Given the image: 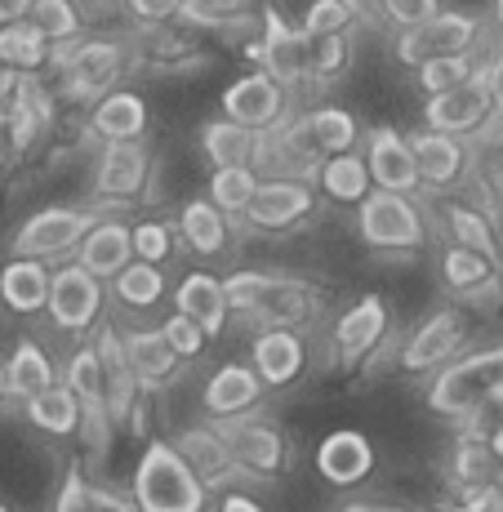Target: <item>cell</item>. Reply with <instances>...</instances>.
<instances>
[{"instance_id":"cell-21","label":"cell","mask_w":503,"mask_h":512,"mask_svg":"<svg viewBox=\"0 0 503 512\" xmlns=\"http://www.w3.org/2000/svg\"><path fill=\"white\" fill-rule=\"evenodd\" d=\"M174 312L192 317L205 334H219L228 326L232 303H228V290H223V281L214 277V272L196 268V272H187L179 281V290H174Z\"/></svg>"},{"instance_id":"cell-58","label":"cell","mask_w":503,"mask_h":512,"mask_svg":"<svg viewBox=\"0 0 503 512\" xmlns=\"http://www.w3.org/2000/svg\"><path fill=\"white\" fill-rule=\"evenodd\" d=\"M490 14H495V23L503 27V0H495V9H490Z\"/></svg>"},{"instance_id":"cell-26","label":"cell","mask_w":503,"mask_h":512,"mask_svg":"<svg viewBox=\"0 0 503 512\" xmlns=\"http://www.w3.org/2000/svg\"><path fill=\"white\" fill-rule=\"evenodd\" d=\"M317 187L325 192V201L334 205H361L370 196V170H366V156L361 152H334L325 156V161L317 165Z\"/></svg>"},{"instance_id":"cell-38","label":"cell","mask_w":503,"mask_h":512,"mask_svg":"<svg viewBox=\"0 0 503 512\" xmlns=\"http://www.w3.org/2000/svg\"><path fill=\"white\" fill-rule=\"evenodd\" d=\"M308 125H312V134H317V147H321L325 156L352 152V147H357V139H361L357 116H352L348 107H339V103L308 107Z\"/></svg>"},{"instance_id":"cell-61","label":"cell","mask_w":503,"mask_h":512,"mask_svg":"<svg viewBox=\"0 0 503 512\" xmlns=\"http://www.w3.org/2000/svg\"><path fill=\"white\" fill-rule=\"evenodd\" d=\"M0 397H5V370H0Z\"/></svg>"},{"instance_id":"cell-7","label":"cell","mask_w":503,"mask_h":512,"mask_svg":"<svg viewBox=\"0 0 503 512\" xmlns=\"http://www.w3.org/2000/svg\"><path fill=\"white\" fill-rule=\"evenodd\" d=\"M250 58L263 63L272 81L285 90L308 81V32L281 14L276 5H259V36L250 41Z\"/></svg>"},{"instance_id":"cell-34","label":"cell","mask_w":503,"mask_h":512,"mask_svg":"<svg viewBox=\"0 0 503 512\" xmlns=\"http://www.w3.org/2000/svg\"><path fill=\"white\" fill-rule=\"evenodd\" d=\"M27 23H32L36 32H41L45 41L58 49V45L81 41V32L90 27V18H85L81 0H32V9H27Z\"/></svg>"},{"instance_id":"cell-20","label":"cell","mask_w":503,"mask_h":512,"mask_svg":"<svg viewBox=\"0 0 503 512\" xmlns=\"http://www.w3.org/2000/svg\"><path fill=\"white\" fill-rule=\"evenodd\" d=\"M223 446H228L232 464L241 472H254V477H276L285 464V441L268 423H236L223 432Z\"/></svg>"},{"instance_id":"cell-18","label":"cell","mask_w":503,"mask_h":512,"mask_svg":"<svg viewBox=\"0 0 503 512\" xmlns=\"http://www.w3.org/2000/svg\"><path fill=\"white\" fill-rule=\"evenodd\" d=\"M303 366H308V343L290 326H268L254 339V374L263 379V388H285L299 379Z\"/></svg>"},{"instance_id":"cell-27","label":"cell","mask_w":503,"mask_h":512,"mask_svg":"<svg viewBox=\"0 0 503 512\" xmlns=\"http://www.w3.org/2000/svg\"><path fill=\"white\" fill-rule=\"evenodd\" d=\"M125 361H130V374L138 388H161L165 379H174L179 370V357L165 343L161 330H134L125 334Z\"/></svg>"},{"instance_id":"cell-32","label":"cell","mask_w":503,"mask_h":512,"mask_svg":"<svg viewBox=\"0 0 503 512\" xmlns=\"http://www.w3.org/2000/svg\"><path fill=\"white\" fill-rule=\"evenodd\" d=\"M27 419H32L41 432H49V437H67V432L81 428L85 406L72 397V388H67V383H49L45 392L27 397Z\"/></svg>"},{"instance_id":"cell-8","label":"cell","mask_w":503,"mask_h":512,"mask_svg":"<svg viewBox=\"0 0 503 512\" xmlns=\"http://www.w3.org/2000/svg\"><path fill=\"white\" fill-rule=\"evenodd\" d=\"M98 219L94 210H76V205H49V210H36L23 228L14 232V254L18 259H63L81 245V236L90 232V223Z\"/></svg>"},{"instance_id":"cell-62","label":"cell","mask_w":503,"mask_h":512,"mask_svg":"<svg viewBox=\"0 0 503 512\" xmlns=\"http://www.w3.org/2000/svg\"><path fill=\"white\" fill-rule=\"evenodd\" d=\"M374 512H406V508H374Z\"/></svg>"},{"instance_id":"cell-19","label":"cell","mask_w":503,"mask_h":512,"mask_svg":"<svg viewBox=\"0 0 503 512\" xmlns=\"http://www.w3.org/2000/svg\"><path fill=\"white\" fill-rule=\"evenodd\" d=\"M317 472L330 486H357L374 472V446L352 428L330 432L317 446Z\"/></svg>"},{"instance_id":"cell-23","label":"cell","mask_w":503,"mask_h":512,"mask_svg":"<svg viewBox=\"0 0 503 512\" xmlns=\"http://www.w3.org/2000/svg\"><path fill=\"white\" fill-rule=\"evenodd\" d=\"M134 259V241H130V228L116 219H94L90 232L81 236L76 245V263L90 268L94 277H116L125 263Z\"/></svg>"},{"instance_id":"cell-47","label":"cell","mask_w":503,"mask_h":512,"mask_svg":"<svg viewBox=\"0 0 503 512\" xmlns=\"http://www.w3.org/2000/svg\"><path fill=\"white\" fill-rule=\"evenodd\" d=\"M161 334H165V343L174 348V357H179V361L201 357L205 339H210V334L196 326L192 317H183V312H170V317H165V326H161Z\"/></svg>"},{"instance_id":"cell-60","label":"cell","mask_w":503,"mask_h":512,"mask_svg":"<svg viewBox=\"0 0 503 512\" xmlns=\"http://www.w3.org/2000/svg\"><path fill=\"white\" fill-rule=\"evenodd\" d=\"M450 512H481V508H472V504H459V508H450Z\"/></svg>"},{"instance_id":"cell-45","label":"cell","mask_w":503,"mask_h":512,"mask_svg":"<svg viewBox=\"0 0 503 512\" xmlns=\"http://www.w3.org/2000/svg\"><path fill=\"white\" fill-rule=\"evenodd\" d=\"M352 23H357V9H352L348 0H308V9H303V18H299V27L308 36L352 32Z\"/></svg>"},{"instance_id":"cell-24","label":"cell","mask_w":503,"mask_h":512,"mask_svg":"<svg viewBox=\"0 0 503 512\" xmlns=\"http://www.w3.org/2000/svg\"><path fill=\"white\" fill-rule=\"evenodd\" d=\"M259 397H263V379L250 366H223L210 374L201 401L214 419H232V415H245Z\"/></svg>"},{"instance_id":"cell-55","label":"cell","mask_w":503,"mask_h":512,"mask_svg":"<svg viewBox=\"0 0 503 512\" xmlns=\"http://www.w3.org/2000/svg\"><path fill=\"white\" fill-rule=\"evenodd\" d=\"M14 85H18V72H14V67H5V63H0V107L9 103V94H14Z\"/></svg>"},{"instance_id":"cell-50","label":"cell","mask_w":503,"mask_h":512,"mask_svg":"<svg viewBox=\"0 0 503 512\" xmlns=\"http://www.w3.org/2000/svg\"><path fill=\"white\" fill-rule=\"evenodd\" d=\"M90 481H85V472L81 468H67V481H63V490H58V504L54 512H90Z\"/></svg>"},{"instance_id":"cell-57","label":"cell","mask_w":503,"mask_h":512,"mask_svg":"<svg viewBox=\"0 0 503 512\" xmlns=\"http://www.w3.org/2000/svg\"><path fill=\"white\" fill-rule=\"evenodd\" d=\"M490 450H495L499 464H503V423H495V432H490Z\"/></svg>"},{"instance_id":"cell-15","label":"cell","mask_w":503,"mask_h":512,"mask_svg":"<svg viewBox=\"0 0 503 512\" xmlns=\"http://www.w3.org/2000/svg\"><path fill=\"white\" fill-rule=\"evenodd\" d=\"M463 339H468V321H463L455 308H450V312H432V317L410 334L406 352H401V370L428 374V370L446 366V361H455L463 352Z\"/></svg>"},{"instance_id":"cell-52","label":"cell","mask_w":503,"mask_h":512,"mask_svg":"<svg viewBox=\"0 0 503 512\" xmlns=\"http://www.w3.org/2000/svg\"><path fill=\"white\" fill-rule=\"evenodd\" d=\"M90 512H138V508H130L125 499H116V495H107V490H94V495H90Z\"/></svg>"},{"instance_id":"cell-16","label":"cell","mask_w":503,"mask_h":512,"mask_svg":"<svg viewBox=\"0 0 503 512\" xmlns=\"http://www.w3.org/2000/svg\"><path fill=\"white\" fill-rule=\"evenodd\" d=\"M366 170H370V183L383 187V192H419V170H414V152H410V139L401 130H370L366 134Z\"/></svg>"},{"instance_id":"cell-22","label":"cell","mask_w":503,"mask_h":512,"mask_svg":"<svg viewBox=\"0 0 503 512\" xmlns=\"http://www.w3.org/2000/svg\"><path fill=\"white\" fill-rule=\"evenodd\" d=\"M383 330H388V308H383L379 294H366V299L352 303L339 317V326H334V348H339L343 361H361L366 352L379 348Z\"/></svg>"},{"instance_id":"cell-1","label":"cell","mask_w":503,"mask_h":512,"mask_svg":"<svg viewBox=\"0 0 503 512\" xmlns=\"http://www.w3.org/2000/svg\"><path fill=\"white\" fill-rule=\"evenodd\" d=\"M134 508L138 512H205V486L183 459L179 446H152L138 455L134 468Z\"/></svg>"},{"instance_id":"cell-35","label":"cell","mask_w":503,"mask_h":512,"mask_svg":"<svg viewBox=\"0 0 503 512\" xmlns=\"http://www.w3.org/2000/svg\"><path fill=\"white\" fill-rule=\"evenodd\" d=\"M49 383H58L54 379V361L45 357V348L41 343H32V339H23L14 348V357H9V366H5V397H36V392H45Z\"/></svg>"},{"instance_id":"cell-44","label":"cell","mask_w":503,"mask_h":512,"mask_svg":"<svg viewBox=\"0 0 503 512\" xmlns=\"http://www.w3.org/2000/svg\"><path fill=\"white\" fill-rule=\"evenodd\" d=\"M254 187H259V174L250 165H223L210 174V201L232 219V214H245V205L254 201Z\"/></svg>"},{"instance_id":"cell-11","label":"cell","mask_w":503,"mask_h":512,"mask_svg":"<svg viewBox=\"0 0 503 512\" xmlns=\"http://www.w3.org/2000/svg\"><path fill=\"white\" fill-rule=\"evenodd\" d=\"M495 116V98H490V81H486V63L472 81L455 85L446 94H428L423 103V125L428 130H441V134H477L481 125Z\"/></svg>"},{"instance_id":"cell-63","label":"cell","mask_w":503,"mask_h":512,"mask_svg":"<svg viewBox=\"0 0 503 512\" xmlns=\"http://www.w3.org/2000/svg\"><path fill=\"white\" fill-rule=\"evenodd\" d=\"M0 512H9V508H5V504H0Z\"/></svg>"},{"instance_id":"cell-37","label":"cell","mask_w":503,"mask_h":512,"mask_svg":"<svg viewBox=\"0 0 503 512\" xmlns=\"http://www.w3.org/2000/svg\"><path fill=\"white\" fill-rule=\"evenodd\" d=\"M112 281H116V299H121L125 308H156V303L165 299V272H161V263L130 259Z\"/></svg>"},{"instance_id":"cell-12","label":"cell","mask_w":503,"mask_h":512,"mask_svg":"<svg viewBox=\"0 0 503 512\" xmlns=\"http://www.w3.org/2000/svg\"><path fill=\"white\" fill-rule=\"evenodd\" d=\"M152 183V156L143 139L134 143H103L94 165V196L103 205H134Z\"/></svg>"},{"instance_id":"cell-6","label":"cell","mask_w":503,"mask_h":512,"mask_svg":"<svg viewBox=\"0 0 503 512\" xmlns=\"http://www.w3.org/2000/svg\"><path fill=\"white\" fill-rule=\"evenodd\" d=\"M481 41V18L463 14V9H437L428 23L419 27H397V41H392V58L401 67H419L437 54H477Z\"/></svg>"},{"instance_id":"cell-42","label":"cell","mask_w":503,"mask_h":512,"mask_svg":"<svg viewBox=\"0 0 503 512\" xmlns=\"http://www.w3.org/2000/svg\"><path fill=\"white\" fill-rule=\"evenodd\" d=\"M179 450H183L187 464H192L196 477H201L205 490H210L214 481H223L236 468L232 455H228V446H223V437H214V432H187Z\"/></svg>"},{"instance_id":"cell-56","label":"cell","mask_w":503,"mask_h":512,"mask_svg":"<svg viewBox=\"0 0 503 512\" xmlns=\"http://www.w3.org/2000/svg\"><path fill=\"white\" fill-rule=\"evenodd\" d=\"M357 9V18H379V0H348Z\"/></svg>"},{"instance_id":"cell-48","label":"cell","mask_w":503,"mask_h":512,"mask_svg":"<svg viewBox=\"0 0 503 512\" xmlns=\"http://www.w3.org/2000/svg\"><path fill=\"white\" fill-rule=\"evenodd\" d=\"M441 9V0H379V18L392 27H419Z\"/></svg>"},{"instance_id":"cell-51","label":"cell","mask_w":503,"mask_h":512,"mask_svg":"<svg viewBox=\"0 0 503 512\" xmlns=\"http://www.w3.org/2000/svg\"><path fill=\"white\" fill-rule=\"evenodd\" d=\"M486 81H490V98H495V116H503V45L486 63Z\"/></svg>"},{"instance_id":"cell-39","label":"cell","mask_w":503,"mask_h":512,"mask_svg":"<svg viewBox=\"0 0 503 512\" xmlns=\"http://www.w3.org/2000/svg\"><path fill=\"white\" fill-rule=\"evenodd\" d=\"M450 472L463 490H481V486H499L503 481V464L490 450V441H459L455 459H450Z\"/></svg>"},{"instance_id":"cell-13","label":"cell","mask_w":503,"mask_h":512,"mask_svg":"<svg viewBox=\"0 0 503 512\" xmlns=\"http://www.w3.org/2000/svg\"><path fill=\"white\" fill-rule=\"evenodd\" d=\"M219 107L228 121H241V125H250V130H272L285 116V85L272 81L259 67V72L236 76L228 90L219 94Z\"/></svg>"},{"instance_id":"cell-49","label":"cell","mask_w":503,"mask_h":512,"mask_svg":"<svg viewBox=\"0 0 503 512\" xmlns=\"http://www.w3.org/2000/svg\"><path fill=\"white\" fill-rule=\"evenodd\" d=\"M121 9L143 27H165V23H179L183 0H121Z\"/></svg>"},{"instance_id":"cell-43","label":"cell","mask_w":503,"mask_h":512,"mask_svg":"<svg viewBox=\"0 0 503 512\" xmlns=\"http://www.w3.org/2000/svg\"><path fill=\"white\" fill-rule=\"evenodd\" d=\"M477 72H481L477 54H437L414 67V85H419L423 94H446V90H455V85L472 81Z\"/></svg>"},{"instance_id":"cell-10","label":"cell","mask_w":503,"mask_h":512,"mask_svg":"<svg viewBox=\"0 0 503 512\" xmlns=\"http://www.w3.org/2000/svg\"><path fill=\"white\" fill-rule=\"evenodd\" d=\"M45 312L54 317L58 330L85 334L103 312V277H94L81 263H63L58 272H49V299Z\"/></svg>"},{"instance_id":"cell-36","label":"cell","mask_w":503,"mask_h":512,"mask_svg":"<svg viewBox=\"0 0 503 512\" xmlns=\"http://www.w3.org/2000/svg\"><path fill=\"white\" fill-rule=\"evenodd\" d=\"M446 232H450V245H468V250L486 254V259L499 263V236H495V223L468 201H450L446 205Z\"/></svg>"},{"instance_id":"cell-3","label":"cell","mask_w":503,"mask_h":512,"mask_svg":"<svg viewBox=\"0 0 503 512\" xmlns=\"http://www.w3.org/2000/svg\"><path fill=\"white\" fill-rule=\"evenodd\" d=\"M499 383H503V343L499 348L468 352V357L446 361V370H441L428 388V406L446 419L481 415V410L490 406Z\"/></svg>"},{"instance_id":"cell-5","label":"cell","mask_w":503,"mask_h":512,"mask_svg":"<svg viewBox=\"0 0 503 512\" xmlns=\"http://www.w3.org/2000/svg\"><path fill=\"white\" fill-rule=\"evenodd\" d=\"M228 303L236 312H250L263 326H294L312 312V285L294 277H263V272H236L223 281Z\"/></svg>"},{"instance_id":"cell-30","label":"cell","mask_w":503,"mask_h":512,"mask_svg":"<svg viewBox=\"0 0 503 512\" xmlns=\"http://www.w3.org/2000/svg\"><path fill=\"white\" fill-rule=\"evenodd\" d=\"M441 277H446V285L459 299H477V294H486L490 285L499 281V263L468 250V245H446V254H441Z\"/></svg>"},{"instance_id":"cell-59","label":"cell","mask_w":503,"mask_h":512,"mask_svg":"<svg viewBox=\"0 0 503 512\" xmlns=\"http://www.w3.org/2000/svg\"><path fill=\"white\" fill-rule=\"evenodd\" d=\"M339 512H374V508H366V504H348V508H339Z\"/></svg>"},{"instance_id":"cell-40","label":"cell","mask_w":503,"mask_h":512,"mask_svg":"<svg viewBox=\"0 0 503 512\" xmlns=\"http://www.w3.org/2000/svg\"><path fill=\"white\" fill-rule=\"evenodd\" d=\"M352 67V32L334 36H308V81L334 85Z\"/></svg>"},{"instance_id":"cell-46","label":"cell","mask_w":503,"mask_h":512,"mask_svg":"<svg viewBox=\"0 0 503 512\" xmlns=\"http://www.w3.org/2000/svg\"><path fill=\"white\" fill-rule=\"evenodd\" d=\"M130 241H134V259H147V263H165L174 254V232L156 219H143L130 228Z\"/></svg>"},{"instance_id":"cell-17","label":"cell","mask_w":503,"mask_h":512,"mask_svg":"<svg viewBox=\"0 0 503 512\" xmlns=\"http://www.w3.org/2000/svg\"><path fill=\"white\" fill-rule=\"evenodd\" d=\"M147 121H152V112H147V98L138 90H107L98 94L90 103V134L98 143H134L147 134Z\"/></svg>"},{"instance_id":"cell-28","label":"cell","mask_w":503,"mask_h":512,"mask_svg":"<svg viewBox=\"0 0 503 512\" xmlns=\"http://www.w3.org/2000/svg\"><path fill=\"white\" fill-rule=\"evenodd\" d=\"M259 134L263 130H250V125L228 121V116H214V121L201 125V156L214 170H223V165H250Z\"/></svg>"},{"instance_id":"cell-41","label":"cell","mask_w":503,"mask_h":512,"mask_svg":"<svg viewBox=\"0 0 503 512\" xmlns=\"http://www.w3.org/2000/svg\"><path fill=\"white\" fill-rule=\"evenodd\" d=\"M67 388L81 401L85 410H107V379H103V361H98L94 348H76L67 357Z\"/></svg>"},{"instance_id":"cell-25","label":"cell","mask_w":503,"mask_h":512,"mask_svg":"<svg viewBox=\"0 0 503 512\" xmlns=\"http://www.w3.org/2000/svg\"><path fill=\"white\" fill-rule=\"evenodd\" d=\"M179 236L187 241L192 254H201V259H219L232 241L228 214H223L210 196H196V201H187L183 214H179Z\"/></svg>"},{"instance_id":"cell-9","label":"cell","mask_w":503,"mask_h":512,"mask_svg":"<svg viewBox=\"0 0 503 512\" xmlns=\"http://www.w3.org/2000/svg\"><path fill=\"white\" fill-rule=\"evenodd\" d=\"M312 210H317V187L303 174H272L254 187V201L245 205V223L259 232H290Z\"/></svg>"},{"instance_id":"cell-14","label":"cell","mask_w":503,"mask_h":512,"mask_svg":"<svg viewBox=\"0 0 503 512\" xmlns=\"http://www.w3.org/2000/svg\"><path fill=\"white\" fill-rule=\"evenodd\" d=\"M410 152H414V170H419L423 192H450L468 174V143L459 134H441L423 125L410 139Z\"/></svg>"},{"instance_id":"cell-53","label":"cell","mask_w":503,"mask_h":512,"mask_svg":"<svg viewBox=\"0 0 503 512\" xmlns=\"http://www.w3.org/2000/svg\"><path fill=\"white\" fill-rule=\"evenodd\" d=\"M27 9H32V0H0V27L27 18Z\"/></svg>"},{"instance_id":"cell-31","label":"cell","mask_w":503,"mask_h":512,"mask_svg":"<svg viewBox=\"0 0 503 512\" xmlns=\"http://www.w3.org/2000/svg\"><path fill=\"white\" fill-rule=\"evenodd\" d=\"M0 63L14 67L18 76H36L54 63V45H49L27 18H18V23L0 27Z\"/></svg>"},{"instance_id":"cell-54","label":"cell","mask_w":503,"mask_h":512,"mask_svg":"<svg viewBox=\"0 0 503 512\" xmlns=\"http://www.w3.org/2000/svg\"><path fill=\"white\" fill-rule=\"evenodd\" d=\"M219 512H263V508L254 504L250 495H228V499H223V508H219Z\"/></svg>"},{"instance_id":"cell-29","label":"cell","mask_w":503,"mask_h":512,"mask_svg":"<svg viewBox=\"0 0 503 512\" xmlns=\"http://www.w3.org/2000/svg\"><path fill=\"white\" fill-rule=\"evenodd\" d=\"M0 299L9 312H41L49 299V268L41 259H9L0 268Z\"/></svg>"},{"instance_id":"cell-4","label":"cell","mask_w":503,"mask_h":512,"mask_svg":"<svg viewBox=\"0 0 503 512\" xmlns=\"http://www.w3.org/2000/svg\"><path fill=\"white\" fill-rule=\"evenodd\" d=\"M357 228L370 250H419L428 241V219L410 192H383L370 187V196L357 205Z\"/></svg>"},{"instance_id":"cell-2","label":"cell","mask_w":503,"mask_h":512,"mask_svg":"<svg viewBox=\"0 0 503 512\" xmlns=\"http://www.w3.org/2000/svg\"><path fill=\"white\" fill-rule=\"evenodd\" d=\"M130 63H134V54L125 41H116V36H90V41L58 45L49 67H58L63 98H72V103H94L98 94L116 90V81L130 72Z\"/></svg>"},{"instance_id":"cell-33","label":"cell","mask_w":503,"mask_h":512,"mask_svg":"<svg viewBox=\"0 0 503 512\" xmlns=\"http://www.w3.org/2000/svg\"><path fill=\"white\" fill-rule=\"evenodd\" d=\"M179 23L196 32H223V27H259V0H183Z\"/></svg>"}]
</instances>
